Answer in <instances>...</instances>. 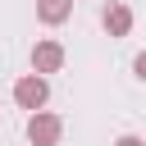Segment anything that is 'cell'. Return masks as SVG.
I'll use <instances>...</instances> for the list:
<instances>
[{
  "mask_svg": "<svg viewBox=\"0 0 146 146\" xmlns=\"http://www.w3.org/2000/svg\"><path fill=\"white\" fill-rule=\"evenodd\" d=\"M46 100H50V82H46L41 73H23V78L14 82V105H18V110L41 114V110H46Z\"/></svg>",
  "mask_w": 146,
  "mask_h": 146,
  "instance_id": "obj_1",
  "label": "cell"
},
{
  "mask_svg": "<svg viewBox=\"0 0 146 146\" xmlns=\"http://www.w3.org/2000/svg\"><path fill=\"white\" fill-rule=\"evenodd\" d=\"M59 137H64V119L59 114H50V110L27 114V141L32 146H59Z\"/></svg>",
  "mask_w": 146,
  "mask_h": 146,
  "instance_id": "obj_2",
  "label": "cell"
},
{
  "mask_svg": "<svg viewBox=\"0 0 146 146\" xmlns=\"http://www.w3.org/2000/svg\"><path fill=\"white\" fill-rule=\"evenodd\" d=\"M64 68V46L55 41V36H41L36 46H32V73H59Z\"/></svg>",
  "mask_w": 146,
  "mask_h": 146,
  "instance_id": "obj_3",
  "label": "cell"
},
{
  "mask_svg": "<svg viewBox=\"0 0 146 146\" xmlns=\"http://www.w3.org/2000/svg\"><path fill=\"white\" fill-rule=\"evenodd\" d=\"M100 23H105V32H110V36H128V32H132V9H128L123 0H114V5L100 14Z\"/></svg>",
  "mask_w": 146,
  "mask_h": 146,
  "instance_id": "obj_4",
  "label": "cell"
},
{
  "mask_svg": "<svg viewBox=\"0 0 146 146\" xmlns=\"http://www.w3.org/2000/svg\"><path fill=\"white\" fill-rule=\"evenodd\" d=\"M68 14H73V0H36V18H41L46 27L68 23Z\"/></svg>",
  "mask_w": 146,
  "mask_h": 146,
  "instance_id": "obj_5",
  "label": "cell"
},
{
  "mask_svg": "<svg viewBox=\"0 0 146 146\" xmlns=\"http://www.w3.org/2000/svg\"><path fill=\"white\" fill-rule=\"evenodd\" d=\"M114 146H146V141H141L137 132H123V137H114Z\"/></svg>",
  "mask_w": 146,
  "mask_h": 146,
  "instance_id": "obj_6",
  "label": "cell"
},
{
  "mask_svg": "<svg viewBox=\"0 0 146 146\" xmlns=\"http://www.w3.org/2000/svg\"><path fill=\"white\" fill-rule=\"evenodd\" d=\"M132 73H137V78H141V82H146V50H141V55H137V59H132Z\"/></svg>",
  "mask_w": 146,
  "mask_h": 146,
  "instance_id": "obj_7",
  "label": "cell"
}]
</instances>
